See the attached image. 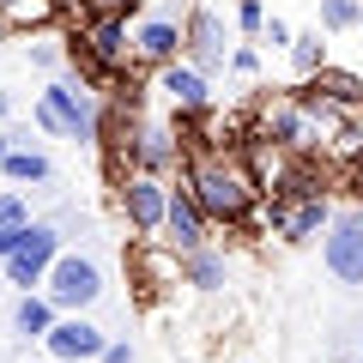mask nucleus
Masks as SVG:
<instances>
[{
  "instance_id": "nucleus-3",
  "label": "nucleus",
  "mask_w": 363,
  "mask_h": 363,
  "mask_svg": "<svg viewBox=\"0 0 363 363\" xmlns=\"http://www.w3.org/2000/svg\"><path fill=\"white\" fill-rule=\"evenodd\" d=\"M333 218L339 212H333V194H327V188H315V194H267L260 200V230L279 248H303V242H315V236H327Z\"/></svg>"
},
{
  "instance_id": "nucleus-4",
  "label": "nucleus",
  "mask_w": 363,
  "mask_h": 363,
  "mask_svg": "<svg viewBox=\"0 0 363 363\" xmlns=\"http://www.w3.org/2000/svg\"><path fill=\"white\" fill-rule=\"evenodd\" d=\"M61 255H67V230L55 218H30L25 248H18L13 260H0V272H6V285H13V291H43V279H49V267Z\"/></svg>"
},
{
  "instance_id": "nucleus-27",
  "label": "nucleus",
  "mask_w": 363,
  "mask_h": 363,
  "mask_svg": "<svg viewBox=\"0 0 363 363\" xmlns=\"http://www.w3.org/2000/svg\"><path fill=\"white\" fill-rule=\"evenodd\" d=\"M97 363H133V345H128V339H109V345H104V357H97Z\"/></svg>"
},
{
  "instance_id": "nucleus-33",
  "label": "nucleus",
  "mask_w": 363,
  "mask_h": 363,
  "mask_svg": "<svg viewBox=\"0 0 363 363\" xmlns=\"http://www.w3.org/2000/svg\"><path fill=\"white\" fill-rule=\"evenodd\" d=\"M357 363H363V357H357Z\"/></svg>"
},
{
  "instance_id": "nucleus-24",
  "label": "nucleus",
  "mask_w": 363,
  "mask_h": 363,
  "mask_svg": "<svg viewBox=\"0 0 363 363\" xmlns=\"http://www.w3.org/2000/svg\"><path fill=\"white\" fill-rule=\"evenodd\" d=\"M97 13H133V0H73V25L97 18Z\"/></svg>"
},
{
  "instance_id": "nucleus-12",
  "label": "nucleus",
  "mask_w": 363,
  "mask_h": 363,
  "mask_svg": "<svg viewBox=\"0 0 363 363\" xmlns=\"http://www.w3.org/2000/svg\"><path fill=\"white\" fill-rule=\"evenodd\" d=\"M188 164V145L169 121H140L133 133V152H128V169H145V176H182Z\"/></svg>"
},
{
  "instance_id": "nucleus-9",
  "label": "nucleus",
  "mask_w": 363,
  "mask_h": 363,
  "mask_svg": "<svg viewBox=\"0 0 363 363\" xmlns=\"http://www.w3.org/2000/svg\"><path fill=\"white\" fill-rule=\"evenodd\" d=\"M321 267L333 272V285L363 291V218L357 212H339L321 236Z\"/></svg>"
},
{
  "instance_id": "nucleus-16",
  "label": "nucleus",
  "mask_w": 363,
  "mask_h": 363,
  "mask_svg": "<svg viewBox=\"0 0 363 363\" xmlns=\"http://www.w3.org/2000/svg\"><path fill=\"white\" fill-rule=\"evenodd\" d=\"M55 321H61V309H55V297H49V291H18L13 315H6V327H13V339H18V345H43Z\"/></svg>"
},
{
  "instance_id": "nucleus-23",
  "label": "nucleus",
  "mask_w": 363,
  "mask_h": 363,
  "mask_svg": "<svg viewBox=\"0 0 363 363\" xmlns=\"http://www.w3.org/2000/svg\"><path fill=\"white\" fill-rule=\"evenodd\" d=\"M0 224H30V200H25V188L0 194Z\"/></svg>"
},
{
  "instance_id": "nucleus-15",
  "label": "nucleus",
  "mask_w": 363,
  "mask_h": 363,
  "mask_svg": "<svg viewBox=\"0 0 363 363\" xmlns=\"http://www.w3.org/2000/svg\"><path fill=\"white\" fill-rule=\"evenodd\" d=\"M182 285L200 291V297H218V291L230 285V255H224L218 236H212L206 248H188V255H182Z\"/></svg>"
},
{
  "instance_id": "nucleus-6",
  "label": "nucleus",
  "mask_w": 363,
  "mask_h": 363,
  "mask_svg": "<svg viewBox=\"0 0 363 363\" xmlns=\"http://www.w3.org/2000/svg\"><path fill=\"white\" fill-rule=\"evenodd\" d=\"M169 182L176 176H145L133 169L128 182H116V212L133 236H164V218H169Z\"/></svg>"
},
{
  "instance_id": "nucleus-28",
  "label": "nucleus",
  "mask_w": 363,
  "mask_h": 363,
  "mask_svg": "<svg viewBox=\"0 0 363 363\" xmlns=\"http://www.w3.org/2000/svg\"><path fill=\"white\" fill-rule=\"evenodd\" d=\"M0 128H13V91H0Z\"/></svg>"
},
{
  "instance_id": "nucleus-21",
  "label": "nucleus",
  "mask_w": 363,
  "mask_h": 363,
  "mask_svg": "<svg viewBox=\"0 0 363 363\" xmlns=\"http://www.w3.org/2000/svg\"><path fill=\"white\" fill-rule=\"evenodd\" d=\"M236 30L260 43V30H267V0H236Z\"/></svg>"
},
{
  "instance_id": "nucleus-25",
  "label": "nucleus",
  "mask_w": 363,
  "mask_h": 363,
  "mask_svg": "<svg viewBox=\"0 0 363 363\" xmlns=\"http://www.w3.org/2000/svg\"><path fill=\"white\" fill-rule=\"evenodd\" d=\"M230 73L236 79H255L260 73V49H255V43H236V49H230Z\"/></svg>"
},
{
  "instance_id": "nucleus-8",
  "label": "nucleus",
  "mask_w": 363,
  "mask_h": 363,
  "mask_svg": "<svg viewBox=\"0 0 363 363\" xmlns=\"http://www.w3.org/2000/svg\"><path fill=\"white\" fill-rule=\"evenodd\" d=\"M109 339H116V333H104V327L91 321V309H73V315H61V321L49 327L43 357H49V363H97Z\"/></svg>"
},
{
  "instance_id": "nucleus-10",
  "label": "nucleus",
  "mask_w": 363,
  "mask_h": 363,
  "mask_svg": "<svg viewBox=\"0 0 363 363\" xmlns=\"http://www.w3.org/2000/svg\"><path fill=\"white\" fill-rule=\"evenodd\" d=\"M255 140H267V145H279V152H309L315 145V116H309V104L303 97H279V104H267L255 116Z\"/></svg>"
},
{
  "instance_id": "nucleus-20",
  "label": "nucleus",
  "mask_w": 363,
  "mask_h": 363,
  "mask_svg": "<svg viewBox=\"0 0 363 363\" xmlns=\"http://www.w3.org/2000/svg\"><path fill=\"white\" fill-rule=\"evenodd\" d=\"M321 6V30L327 37H345V30H363V0H315Z\"/></svg>"
},
{
  "instance_id": "nucleus-1",
  "label": "nucleus",
  "mask_w": 363,
  "mask_h": 363,
  "mask_svg": "<svg viewBox=\"0 0 363 363\" xmlns=\"http://www.w3.org/2000/svg\"><path fill=\"white\" fill-rule=\"evenodd\" d=\"M182 182L194 188V200L206 206V218L218 230H260V200H267V188H260L248 152H224V145L188 152Z\"/></svg>"
},
{
  "instance_id": "nucleus-14",
  "label": "nucleus",
  "mask_w": 363,
  "mask_h": 363,
  "mask_svg": "<svg viewBox=\"0 0 363 363\" xmlns=\"http://www.w3.org/2000/svg\"><path fill=\"white\" fill-rule=\"evenodd\" d=\"M157 91H164L169 109H212V73H200L188 55L169 67H157Z\"/></svg>"
},
{
  "instance_id": "nucleus-26",
  "label": "nucleus",
  "mask_w": 363,
  "mask_h": 363,
  "mask_svg": "<svg viewBox=\"0 0 363 363\" xmlns=\"http://www.w3.org/2000/svg\"><path fill=\"white\" fill-rule=\"evenodd\" d=\"M25 230L30 224H0V260H13L18 248H25Z\"/></svg>"
},
{
  "instance_id": "nucleus-22",
  "label": "nucleus",
  "mask_w": 363,
  "mask_h": 363,
  "mask_svg": "<svg viewBox=\"0 0 363 363\" xmlns=\"http://www.w3.org/2000/svg\"><path fill=\"white\" fill-rule=\"evenodd\" d=\"M260 43H267V49H291V43H297V30H291V18L267 13V30H260Z\"/></svg>"
},
{
  "instance_id": "nucleus-19",
  "label": "nucleus",
  "mask_w": 363,
  "mask_h": 363,
  "mask_svg": "<svg viewBox=\"0 0 363 363\" xmlns=\"http://www.w3.org/2000/svg\"><path fill=\"white\" fill-rule=\"evenodd\" d=\"M291 67H297V79H315L321 67H333V37H327L321 25L315 30H297V43H291Z\"/></svg>"
},
{
  "instance_id": "nucleus-2",
  "label": "nucleus",
  "mask_w": 363,
  "mask_h": 363,
  "mask_svg": "<svg viewBox=\"0 0 363 363\" xmlns=\"http://www.w3.org/2000/svg\"><path fill=\"white\" fill-rule=\"evenodd\" d=\"M37 133L49 140H73V145H97L104 140V97L85 79H49L37 91Z\"/></svg>"
},
{
  "instance_id": "nucleus-5",
  "label": "nucleus",
  "mask_w": 363,
  "mask_h": 363,
  "mask_svg": "<svg viewBox=\"0 0 363 363\" xmlns=\"http://www.w3.org/2000/svg\"><path fill=\"white\" fill-rule=\"evenodd\" d=\"M43 291L55 297V309H61V315H73V309H97L109 285H104V267H97V260H91L85 248H67V255L49 267Z\"/></svg>"
},
{
  "instance_id": "nucleus-13",
  "label": "nucleus",
  "mask_w": 363,
  "mask_h": 363,
  "mask_svg": "<svg viewBox=\"0 0 363 363\" xmlns=\"http://www.w3.org/2000/svg\"><path fill=\"white\" fill-rule=\"evenodd\" d=\"M182 25H188V61H194L200 73H230V43H224V25H218L212 6L182 13Z\"/></svg>"
},
{
  "instance_id": "nucleus-11",
  "label": "nucleus",
  "mask_w": 363,
  "mask_h": 363,
  "mask_svg": "<svg viewBox=\"0 0 363 363\" xmlns=\"http://www.w3.org/2000/svg\"><path fill=\"white\" fill-rule=\"evenodd\" d=\"M212 236H218V224L206 218V206L194 200V188L188 182H169V218H164V242L176 248V255H188V248H206Z\"/></svg>"
},
{
  "instance_id": "nucleus-18",
  "label": "nucleus",
  "mask_w": 363,
  "mask_h": 363,
  "mask_svg": "<svg viewBox=\"0 0 363 363\" xmlns=\"http://www.w3.org/2000/svg\"><path fill=\"white\" fill-rule=\"evenodd\" d=\"M55 18H61V0H0V30L6 37H30Z\"/></svg>"
},
{
  "instance_id": "nucleus-31",
  "label": "nucleus",
  "mask_w": 363,
  "mask_h": 363,
  "mask_svg": "<svg viewBox=\"0 0 363 363\" xmlns=\"http://www.w3.org/2000/svg\"><path fill=\"white\" fill-rule=\"evenodd\" d=\"M357 357H363V339H357Z\"/></svg>"
},
{
  "instance_id": "nucleus-32",
  "label": "nucleus",
  "mask_w": 363,
  "mask_h": 363,
  "mask_svg": "<svg viewBox=\"0 0 363 363\" xmlns=\"http://www.w3.org/2000/svg\"><path fill=\"white\" fill-rule=\"evenodd\" d=\"M357 133H363V116H357Z\"/></svg>"
},
{
  "instance_id": "nucleus-30",
  "label": "nucleus",
  "mask_w": 363,
  "mask_h": 363,
  "mask_svg": "<svg viewBox=\"0 0 363 363\" xmlns=\"http://www.w3.org/2000/svg\"><path fill=\"white\" fill-rule=\"evenodd\" d=\"M351 212H357V218H363V200H357V206H351Z\"/></svg>"
},
{
  "instance_id": "nucleus-7",
  "label": "nucleus",
  "mask_w": 363,
  "mask_h": 363,
  "mask_svg": "<svg viewBox=\"0 0 363 363\" xmlns=\"http://www.w3.org/2000/svg\"><path fill=\"white\" fill-rule=\"evenodd\" d=\"M188 55V25L169 13H140L133 18V67H145V73H157V67L182 61Z\"/></svg>"
},
{
  "instance_id": "nucleus-29",
  "label": "nucleus",
  "mask_w": 363,
  "mask_h": 363,
  "mask_svg": "<svg viewBox=\"0 0 363 363\" xmlns=\"http://www.w3.org/2000/svg\"><path fill=\"white\" fill-rule=\"evenodd\" d=\"M13 145H18V133H13V128H0V164H6V152H13Z\"/></svg>"
},
{
  "instance_id": "nucleus-17",
  "label": "nucleus",
  "mask_w": 363,
  "mask_h": 363,
  "mask_svg": "<svg viewBox=\"0 0 363 363\" xmlns=\"http://www.w3.org/2000/svg\"><path fill=\"white\" fill-rule=\"evenodd\" d=\"M0 176L13 182V188H43V182H55V157L43 152L37 140H25V145H13V152H6Z\"/></svg>"
}]
</instances>
